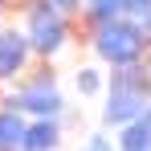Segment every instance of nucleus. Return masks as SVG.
I'll list each match as a JSON object with an SVG mask.
<instances>
[{"label":"nucleus","instance_id":"obj_1","mask_svg":"<svg viewBox=\"0 0 151 151\" xmlns=\"http://www.w3.org/2000/svg\"><path fill=\"white\" fill-rule=\"evenodd\" d=\"M135 70H127V74L114 78V94H110V106H106V123H127V119H135L139 110H143V82L139 78H131Z\"/></svg>","mask_w":151,"mask_h":151},{"label":"nucleus","instance_id":"obj_2","mask_svg":"<svg viewBox=\"0 0 151 151\" xmlns=\"http://www.w3.org/2000/svg\"><path fill=\"white\" fill-rule=\"evenodd\" d=\"M61 37H65V25H61V12L53 8V4H33V12H29V41L37 45V49H57L61 45Z\"/></svg>","mask_w":151,"mask_h":151},{"label":"nucleus","instance_id":"obj_3","mask_svg":"<svg viewBox=\"0 0 151 151\" xmlns=\"http://www.w3.org/2000/svg\"><path fill=\"white\" fill-rule=\"evenodd\" d=\"M139 49H143V41H139V33L131 25H102V33H98V53L102 57L123 65L131 57H139Z\"/></svg>","mask_w":151,"mask_h":151},{"label":"nucleus","instance_id":"obj_4","mask_svg":"<svg viewBox=\"0 0 151 151\" xmlns=\"http://www.w3.org/2000/svg\"><path fill=\"white\" fill-rule=\"evenodd\" d=\"M12 106H17V110H37V114H53V110L61 106V98H57V90H53L49 82H37V86L21 90V94L12 98Z\"/></svg>","mask_w":151,"mask_h":151},{"label":"nucleus","instance_id":"obj_5","mask_svg":"<svg viewBox=\"0 0 151 151\" xmlns=\"http://www.w3.org/2000/svg\"><path fill=\"white\" fill-rule=\"evenodd\" d=\"M21 65H25V37L4 33V37H0V78L17 74Z\"/></svg>","mask_w":151,"mask_h":151},{"label":"nucleus","instance_id":"obj_6","mask_svg":"<svg viewBox=\"0 0 151 151\" xmlns=\"http://www.w3.org/2000/svg\"><path fill=\"white\" fill-rule=\"evenodd\" d=\"M25 127H21V119H17V110H8V114H0V151H17L25 147Z\"/></svg>","mask_w":151,"mask_h":151},{"label":"nucleus","instance_id":"obj_7","mask_svg":"<svg viewBox=\"0 0 151 151\" xmlns=\"http://www.w3.org/2000/svg\"><path fill=\"white\" fill-rule=\"evenodd\" d=\"M53 143H57V127L53 123H37L25 135V151H49Z\"/></svg>","mask_w":151,"mask_h":151},{"label":"nucleus","instance_id":"obj_8","mask_svg":"<svg viewBox=\"0 0 151 151\" xmlns=\"http://www.w3.org/2000/svg\"><path fill=\"white\" fill-rule=\"evenodd\" d=\"M123 151H151V127H131L123 135Z\"/></svg>","mask_w":151,"mask_h":151},{"label":"nucleus","instance_id":"obj_9","mask_svg":"<svg viewBox=\"0 0 151 151\" xmlns=\"http://www.w3.org/2000/svg\"><path fill=\"white\" fill-rule=\"evenodd\" d=\"M78 90H82V94H94V90H98V74H94V70H82V74H78Z\"/></svg>","mask_w":151,"mask_h":151},{"label":"nucleus","instance_id":"obj_10","mask_svg":"<svg viewBox=\"0 0 151 151\" xmlns=\"http://www.w3.org/2000/svg\"><path fill=\"white\" fill-rule=\"evenodd\" d=\"M119 4H123V0H94V12H98V17H110Z\"/></svg>","mask_w":151,"mask_h":151},{"label":"nucleus","instance_id":"obj_11","mask_svg":"<svg viewBox=\"0 0 151 151\" xmlns=\"http://www.w3.org/2000/svg\"><path fill=\"white\" fill-rule=\"evenodd\" d=\"M82 151H114V147H110L106 139H98V135H94V139H90V143H86V147H82Z\"/></svg>","mask_w":151,"mask_h":151},{"label":"nucleus","instance_id":"obj_12","mask_svg":"<svg viewBox=\"0 0 151 151\" xmlns=\"http://www.w3.org/2000/svg\"><path fill=\"white\" fill-rule=\"evenodd\" d=\"M53 8H70V4H78V0H49Z\"/></svg>","mask_w":151,"mask_h":151},{"label":"nucleus","instance_id":"obj_13","mask_svg":"<svg viewBox=\"0 0 151 151\" xmlns=\"http://www.w3.org/2000/svg\"><path fill=\"white\" fill-rule=\"evenodd\" d=\"M127 4H131V8H147V0H127Z\"/></svg>","mask_w":151,"mask_h":151}]
</instances>
